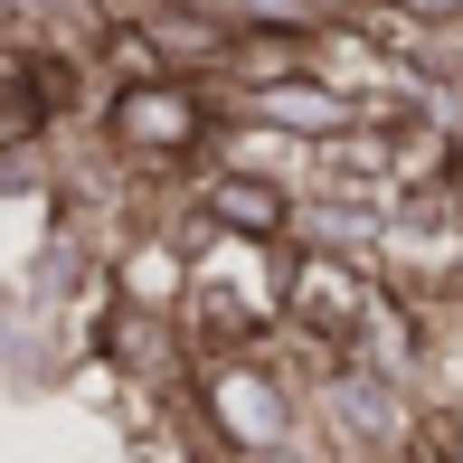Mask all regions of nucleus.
<instances>
[{"mask_svg": "<svg viewBox=\"0 0 463 463\" xmlns=\"http://www.w3.org/2000/svg\"><path fill=\"white\" fill-rule=\"evenodd\" d=\"M123 142H189V104L180 95H123Z\"/></svg>", "mask_w": 463, "mask_h": 463, "instance_id": "f257e3e1", "label": "nucleus"}]
</instances>
